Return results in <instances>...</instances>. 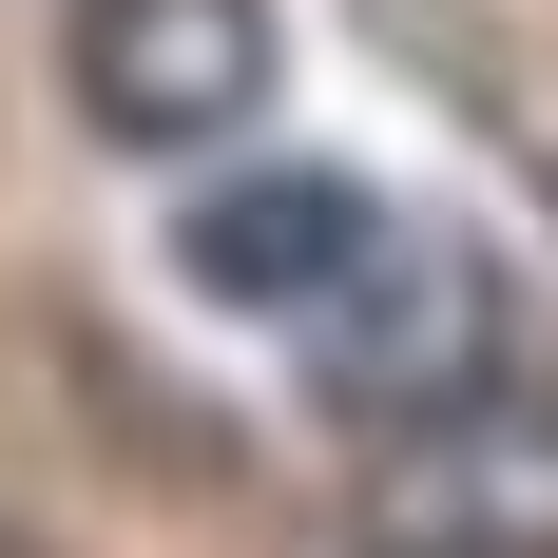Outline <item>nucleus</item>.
Wrapping results in <instances>:
<instances>
[{
	"instance_id": "obj_1",
	"label": "nucleus",
	"mask_w": 558,
	"mask_h": 558,
	"mask_svg": "<svg viewBox=\"0 0 558 558\" xmlns=\"http://www.w3.org/2000/svg\"><path fill=\"white\" fill-rule=\"evenodd\" d=\"M289 328H308V386H328L347 424H424V404L501 386V270H482L462 231H424V213H366L347 270L308 289Z\"/></svg>"
},
{
	"instance_id": "obj_2",
	"label": "nucleus",
	"mask_w": 558,
	"mask_h": 558,
	"mask_svg": "<svg viewBox=\"0 0 558 558\" xmlns=\"http://www.w3.org/2000/svg\"><path fill=\"white\" fill-rule=\"evenodd\" d=\"M366 558H558V404L462 386L424 424H366Z\"/></svg>"
},
{
	"instance_id": "obj_3",
	"label": "nucleus",
	"mask_w": 558,
	"mask_h": 558,
	"mask_svg": "<svg viewBox=\"0 0 558 558\" xmlns=\"http://www.w3.org/2000/svg\"><path fill=\"white\" fill-rule=\"evenodd\" d=\"M77 116L116 155H213L270 116V0H77Z\"/></svg>"
},
{
	"instance_id": "obj_4",
	"label": "nucleus",
	"mask_w": 558,
	"mask_h": 558,
	"mask_svg": "<svg viewBox=\"0 0 558 558\" xmlns=\"http://www.w3.org/2000/svg\"><path fill=\"white\" fill-rule=\"evenodd\" d=\"M347 231H366V193L347 173H231V193H193V231H173V270L213 289V308H308V289L347 270Z\"/></svg>"
},
{
	"instance_id": "obj_5",
	"label": "nucleus",
	"mask_w": 558,
	"mask_h": 558,
	"mask_svg": "<svg viewBox=\"0 0 558 558\" xmlns=\"http://www.w3.org/2000/svg\"><path fill=\"white\" fill-rule=\"evenodd\" d=\"M0 558H39V539H20V520H0Z\"/></svg>"
}]
</instances>
